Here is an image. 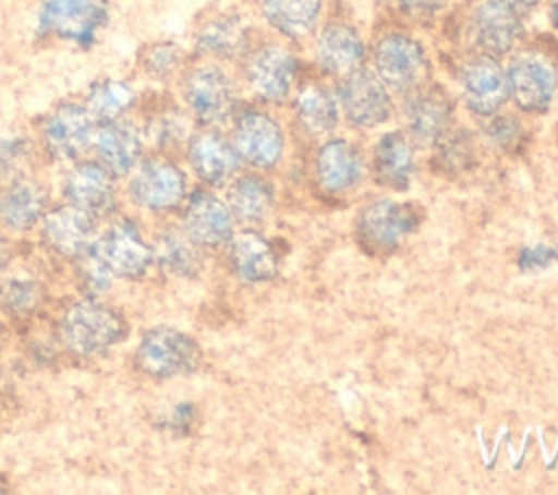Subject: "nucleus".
<instances>
[{"label": "nucleus", "instance_id": "obj_1", "mask_svg": "<svg viewBox=\"0 0 558 495\" xmlns=\"http://www.w3.org/2000/svg\"><path fill=\"white\" fill-rule=\"evenodd\" d=\"M181 94L192 118L203 126H220L235 113V85L220 65L190 68L181 79Z\"/></svg>", "mask_w": 558, "mask_h": 495}, {"label": "nucleus", "instance_id": "obj_2", "mask_svg": "<svg viewBox=\"0 0 558 495\" xmlns=\"http://www.w3.org/2000/svg\"><path fill=\"white\" fill-rule=\"evenodd\" d=\"M124 336V318L96 301H81L65 310L61 338L78 355H96Z\"/></svg>", "mask_w": 558, "mask_h": 495}, {"label": "nucleus", "instance_id": "obj_3", "mask_svg": "<svg viewBox=\"0 0 558 495\" xmlns=\"http://www.w3.org/2000/svg\"><path fill=\"white\" fill-rule=\"evenodd\" d=\"M107 22V0H44L37 33L89 46Z\"/></svg>", "mask_w": 558, "mask_h": 495}, {"label": "nucleus", "instance_id": "obj_4", "mask_svg": "<svg viewBox=\"0 0 558 495\" xmlns=\"http://www.w3.org/2000/svg\"><path fill=\"white\" fill-rule=\"evenodd\" d=\"M416 222L418 216L410 205L379 198L357 214L355 236L368 253L386 255L416 229Z\"/></svg>", "mask_w": 558, "mask_h": 495}, {"label": "nucleus", "instance_id": "obj_5", "mask_svg": "<svg viewBox=\"0 0 558 495\" xmlns=\"http://www.w3.org/2000/svg\"><path fill=\"white\" fill-rule=\"evenodd\" d=\"M135 362L150 377H174L194 371L201 362V351L187 334L172 327H155L144 334Z\"/></svg>", "mask_w": 558, "mask_h": 495}, {"label": "nucleus", "instance_id": "obj_6", "mask_svg": "<svg viewBox=\"0 0 558 495\" xmlns=\"http://www.w3.org/2000/svg\"><path fill=\"white\" fill-rule=\"evenodd\" d=\"M373 57L377 76L395 92H412L421 87L429 72V61L423 46L403 33L384 35L375 44Z\"/></svg>", "mask_w": 558, "mask_h": 495}, {"label": "nucleus", "instance_id": "obj_7", "mask_svg": "<svg viewBox=\"0 0 558 495\" xmlns=\"http://www.w3.org/2000/svg\"><path fill=\"white\" fill-rule=\"evenodd\" d=\"M96 124L85 102H61L44 118L41 142L52 157L72 161L92 148Z\"/></svg>", "mask_w": 558, "mask_h": 495}, {"label": "nucleus", "instance_id": "obj_8", "mask_svg": "<svg viewBox=\"0 0 558 495\" xmlns=\"http://www.w3.org/2000/svg\"><path fill=\"white\" fill-rule=\"evenodd\" d=\"M506 79L512 100L527 113L545 111L558 87L556 65L538 52L517 55L506 70Z\"/></svg>", "mask_w": 558, "mask_h": 495}, {"label": "nucleus", "instance_id": "obj_9", "mask_svg": "<svg viewBox=\"0 0 558 495\" xmlns=\"http://www.w3.org/2000/svg\"><path fill=\"white\" fill-rule=\"evenodd\" d=\"M340 109L344 118L360 129H373L392 113V100L384 81L364 68L342 76Z\"/></svg>", "mask_w": 558, "mask_h": 495}, {"label": "nucleus", "instance_id": "obj_10", "mask_svg": "<svg viewBox=\"0 0 558 495\" xmlns=\"http://www.w3.org/2000/svg\"><path fill=\"white\" fill-rule=\"evenodd\" d=\"M231 144L242 161L255 168H270L281 159L283 133L268 113L244 109L233 120Z\"/></svg>", "mask_w": 558, "mask_h": 495}, {"label": "nucleus", "instance_id": "obj_11", "mask_svg": "<svg viewBox=\"0 0 558 495\" xmlns=\"http://www.w3.org/2000/svg\"><path fill=\"white\" fill-rule=\"evenodd\" d=\"M89 251L111 277H142L153 262V249L131 222L113 225Z\"/></svg>", "mask_w": 558, "mask_h": 495}, {"label": "nucleus", "instance_id": "obj_12", "mask_svg": "<svg viewBox=\"0 0 558 495\" xmlns=\"http://www.w3.org/2000/svg\"><path fill=\"white\" fill-rule=\"evenodd\" d=\"M129 192L140 207L150 212H166L181 203L185 194V177L172 161L163 157H150L137 164Z\"/></svg>", "mask_w": 558, "mask_h": 495}, {"label": "nucleus", "instance_id": "obj_13", "mask_svg": "<svg viewBox=\"0 0 558 495\" xmlns=\"http://www.w3.org/2000/svg\"><path fill=\"white\" fill-rule=\"evenodd\" d=\"M244 79L257 98L279 102L290 94L296 81V59L281 46H262L248 55Z\"/></svg>", "mask_w": 558, "mask_h": 495}, {"label": "nucleus", "instance_id": "obj_14", "mask_svg": "<svg viewBox=\"0 0 558 495\" xmlns=\"http://www.w3.org/2000/svg\"><path fill=\"white\" fill-rule=\"evenodd\" d=\"M460 85L466 107L475 116H493L508 100L506 70L490 55L469 59L460 72Z\"/></svg>", "mask_w": 558, "mask_h": 495}, {"label": "nucleus", "instance_id": "obj_15", "mask_svg": "<svg viewBox=\"0 0 558 495\" xmlns=\"http://www.w3.org/2000/svg\"><path fill=\"white\" fill-rule=\"evenodd\" d=\"M471 31L484 55H506L523 35L521 13L508 0H484L473 11Z\"/></svg>", "mask_w": 558, "mask_h": 495}, {"label": "nucleus", "instance_id": "obj_16", "mask_svg": "<svg viewBox=\"0 0 558 495\" xmlns=\"http://www.w3.org/2000/svg\"><path fill=\"white\" fill-rule=\"evenodd\" d=\"M451 120L453 102L445 89L432 85L410 92L405 102V122L416 142L434 146L451 129Z\"/></svg>", "mask_w": 558, "mask_h": 495}, {"label": "nucleus", "instance_id": "obj_17", "mask_svg": "<svg viewBox=\"0 0 558 495\" xmlns=\"http://www.w3.org/2000/svg\"><path fill=\"white\" fill-rule=\"evenodd\" d=\"M187 159L196 177L209 185H225L240 164L233 144L214 131V126H205L187 137Z\"/></svg>", "mask_w": 558, "mask_h": 495}, {"label": "nucleus", "instance_id": "obj_18", "mask_svg": "<svg viewBox=\"0 0 558 495\" xmlns=\"http://www.w3.org/2000/svg\"><path fill=\"white\" fill-rule=\"evenodd\" d=\"M92 148L111 174H124L140 164L144 142L137 126L118 118L96 124Z\"/></svg>", "mask_w": 558, "mask_h": 495}, {"label": "nucleus", "instance_id": "obj_19", "mask_svg": "<svg viewBox=\"0 0 558 495\" xmlns=\"http://www.w3.org/2000/svg\"><path fill=\"white\" fill-rule=\"evenodd\" d=\"M183 231L198 246H220L233 236V214L216 196L194 192L183 212Z\"/></svg>", "mask_w": 558, "mask_h": 495}, {"label": "nucleus", "instance_id": "obj_20", "mask_svg": "<svg viewBox=\"0 0 558 495\" xmlns=\"http://www.w3.org/2000/svg\"><path fill=\"white\" fill-rule=\"evenodd\" d=\"M65 194L72 205L92 216L109 214L116 203L113 174L100 161L76 164L65 179Z\"/></svg>", "mask_w": 558, "mask_h": 495}, {"label": "nucleus", "instance_id": "obj_21", "mask_svg": "<svg viewBox=\"0 0 558 495\" xmlns=\"http://www.w3.org/2000/svg\"><path fill=\"white\" fill-rule=\"evenodd\" d=\"M316 63L331 76H347L362 68L366 48L360 33L347 24H327L314 44Z\"/></svg>", "mask_w": 558, "mask_h": 495}, {"label": "nucleus", "instance_id": "obj_22", "mask_svg": "<svg viewBox=\"0 0 558 495\" xmlns=\"http://www.w3.org/2000/svg\"><path fill=\"white\" fill-rule=\"evenodd\" d=\"M44 240L46 244L65 255V257H78L85 251H89L92 236H94V222L92 214L78 209L76 205L59 207L44 216Z\"/></svg>", "mask_w": 558, "mask_h": 495}, {"label": "nucleus", "instance_id": "obj_23", "mask_svg": "<svg viewBox=\"0 0 558 495\" xmlns=\"http://www.w3.org/2000/svg\"><path fill=\"white\" fill-rule=\"evenodd\" d=\"M229 264L238 279L246 283L268 281L279 270V257L270 242L255 231H242L229 240Z\"/></svg>", "mask_w": 558, "mask_h": 495}, {"label": "nucleus", "instance_id": "obj_24", "mask_svg": "<svg viewBox=\"0 0 558 495\" xmlns=\"http://www.w3.org/2000/svg\"><path fill=\"white\" fill-rule=\"evenodd\" d=\"M362 177L360 150L347 140H329L316 155L318 185L329 194H340L353 188Z\"/></svg>", "mask_w": 558, "mask_h": 495}, {"label": "nucleus", "instance_id": "obj_25", "mask_svg": "<svg viewBox=\"0 0 558 495\" xmlns=\"http://www.w3.org/2000/svg\"><path fill=\"white\" fill-rule=\"evenodd\" d=\"M414 174V155L410 140L399 133H386L373 148V177L379 185L405 190Z\"/></svg>", "mask_w": 558, "mask_h": 495}, {"label": "nucleus", "instance_id": "obj_26", "mask_svg": "<svg viewBox=\"0 0 558 495\" xmlns=\"http://www.w3.org/2000/svg\"><path fill=\"white\" fill-rule=\"evenodd\" d=\"M323 0H259L264 20L290 39L305 37L314 31Z\"/></svg>", "mask_w": 558, "mask_h": 495}, {"label": "nucleus", "instance_id": "obj_27", "mask_svg": "<svg viewBox=\"0 0 558 495\" xmlns=\"http://www.w3.org/2000/svg\"><path fill=\"white\" fill-rule=\"evenodd\" d=\"M248 44L246 26L238 15L225 13L218 17H211L203 24V28L196 35V48L203 55L218 57V59H235L244 55Z\"/></svg>", "mask_w": 558, "mask_h": 495}, {"label": "nucleus", "instance_id": "obj_28", "mask_svg": "<svg viewBox=\"0 0 558 495\" xmlns=\"http://www.w3.org/2000/svg\"><path fill=\"white\" fill-rule=\"evenodd\" d=\"M46 209V192L39 183L22 179L15 181L0 201V218L7 227L24 231L31 229Z\"/></svg>", "mask_w": 558, "mask_h": 495}, {"label": "nucleus", "instance_id": "obj_29", "mask_svg": "<svg viewBox=\"0 0 558 495\" xmlns=\"http://www.w3.org/2000/svg\"><path fill=\"white\" fill-rule=\"evenodd\" d=\"M153 259H157L163 270L181 277H194L203 266L198 244L185 231L177 229L159 233L153 249Z\"/></svg>", "mask_w": 558, "mask_h": 495}, {"label": "nucleus", "instance_id": "obj_30", "mask_svg": "<svg viewBox=\"0 0 558 495\" xmlns=\"http://www.w3.org/2000/svg\"><path fill=\"white\" fill-rule=\"evenodd\" d=\"M294 111L310 135H325L338 124V102L323 85H305L294 100Z\"/></svg>", "mask_w": 558, "mask_h": 495}, {"label": "nucleus", "instance_id": "obj_31", "mask_svg": "<svg viewBox=\"0 0 558 495\" xmlns=\"http://www.w3.org/2000/svg\"><path fill=\"white\" fill-rule=\"evenodd\" d=\"M272 201V185L255 174L238 179L229 192V209L244 222H262L268 216Z\"/></svg>", "mask_w": 558, "mask_h": 495}, {"label": "nucleus", "instance_id": "obj_32", "mask_svg": "<svg viewBox=\"0 0 558 495\" xmlns=\"http://www.w3.org/2000/svg\"><path fill=\"white\" fill-rule=\"evenodd\" d=\"M85 105L98 122L118 120L135 105V92L129 83L116 79H100L89 85Z\"/></svg>", "mask_w": 558, "mask_h": 495}, {"label": "nucleus", "instance_id": "obj_33", "mask_svg": "<svg viewBox=\"0 0 558 495\" xmlns=\"http://www.w3.org/2000/svg\"><path fill=\"white\" fill-rule=\"evenodd\" d=\"M434 146H436V155H434L436 168L447 174L466 172L475 164L473 137L462 129H456V131L449 129Z\"/></svg>", "mask_w": 558, "mask_h": 495}, {"label": "nucleus", "instance_id": "obj_34", "mask_svg": "<svg viewBox=\"0 0 558 495\" xmlns=\"http://www.w3.org/2000/svg\"><path fill=\"white\" fill-rule=\"evenodd\" d=\"M140 65L146 76L166 81L183 65V50L172 41H155L140 52Z\"/></svg>", "mask_w": 558, "mask_h": 495}, {"label": "nucleus", "instance_id": "obj_35", "mask_svg": "<svg viewBox=\"0 0 558 495\" xmlns=\"http://www.w3.org/2000/svg\"><path fill=\"white\" fill-rule=\"evenodd\" d=\"M41 292L35 281L11 279L0 288V303L13 314H31L39 305Z\"/></svg>", "mask_w": 558, "mask_h": 495}, {"label": "nucleus", "instance_id": "obj_36", "mask_svg": "<svg viewBox=\"0 0 558 495\" xmlns=\"http://www.w3.org/2000/svg\"><path fill=\"white\" fill-rule=\"evenodd\" d=\"M490 120L486 122L484 126V133L486 137L490 140L493 146L506 150V153H512L521 146L523 142V126L519 120H514L512 116H488Z\"/></svg>", "mask_w": 558, "mask_h": 495}, {"label": "nucleus", "instance_id": "obj_37", "mask_svg": "<svg viewBox=\"0 0 558 495\" xmlns=\"http://www.w3.org/2000/svg\"><path fill=\"white\" fill-rule=\"evenodd\" d=\"M153 137L159 146H177L179 142H183V137L187 135V126H185V118L177 111H163L155 118L153 122Z\"/></svg>", "mask_w": 558, "mask_h": 495}, {"label": "nucleus", "instance_id": "obj_38", "mask_svg": "<svg viewBox=\"0 0 558 495\" xmlns=\"http://www.w3.org/2000/svg\"><path fill=\"white\" fill-rule=\"evenodd\" d=\"M558 262V244L547 246V244H538L532 249H525L519 257V268L521 270H541L549 264Z\"/></svg>", "mask_w": 558, "mask_h": 495}, {"label": "nucleus", "instance_id": "obj_39", "mask_svg": "<svg viewBox=\"0 0 558 495\" xmlns=\"http://www.w3.org/2000/svg\"><path fill=\"white\" fill-rule=\"evenodd\" d=\"M399 9L414 20H429L442 11L447 0H397Z\"/></svg>", "mask_w": 558, "mask_h": 495}, {"label": "nucleus", "instance_id": "obj_40", "mask_svg": "<svg viewBox=\"0 0 558 495\" xmlns=\"http://www.w3.org/2000/svg\"><path fill=\"white\" fill-rule=\"evenodd\" d=\"M26 146L20 140H9V142H0V177L13 172V166L22 161V157Z\"/></svg>", "mask_w": 558, "mask_h": 495}, {"label": "nucleus", "instance_id": "obj_41", "mask_svg": "<svg viewBox=\"0 0 558 495\" xmlns=\"http://www.w3.org/2000/svg\"><path fill=\"white\" fill-rule=\"evenodd\" d=\"M519 13H525V11H532V9H536V4L541 2V0H508Z\"/></svg>", "mask_w": 558, "mask_h": 495}, {"label": "nucleus", "instance_id": "obj_42", "mask_svg": "<svg viewBox=\"0 0 558 495\" xmlns=\"http://www.w3.org/2000/svg\"><path fill=\"white\" fill-rule=\"evenodd\" d=\"M549 20H551L554 28L558 31V0H551V2H549Z\"/></svg>", "mask_w": 558, "mask_h": 495}, {"label": "nucleus", "instance_id": "obj_43", "mask_svg": "<svg viewBox=\"0 0 558 495\" xmlns=\"http://www.w3.org/2000/svg\"><path fill=\"white\" fill-rule=\"evenodd\" d=\"M7 262H9V251H7V246L0 242V270L7 266Z\"/></svg>", "mask_w": 558, "mask_h": 495}]
</instances>
